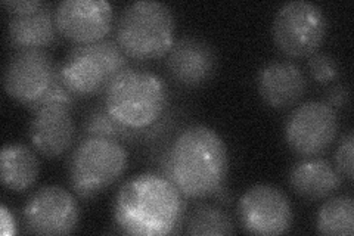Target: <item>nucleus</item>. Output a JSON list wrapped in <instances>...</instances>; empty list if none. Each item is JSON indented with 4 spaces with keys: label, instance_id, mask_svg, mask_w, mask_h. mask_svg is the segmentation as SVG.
Masks as SVG:
<instances>
[{
    "label": "nucleus",
    "instance_id": "obj_1",
    "mask_svg": "<svg viewBox=\"0 0 354 236\" xmlns=\"http://www.w3.org/2000/svg\"><path fill=\"white\" fill-rule=\"evenodd\" d=\"M161 170L185 198L216 195L225 186L229 172L226 143L212 127L189 126L177 134L164 154Z\"/></svg>",
    "mask_w": 354,
    "mask_h": 236
},
{
    "label": "nucleus",
    "instance_id": "obj_2",
    "mask_svg": "<svg viewBox=\"0 0 354 236\" xmlns=\"http://www.w3.org/2000/svg\"><path fill=\"white\" fill-rule=\"evenodd\" d=\"M114 221L127 235L177 233L185 220L180 190L162 174L143 173L129 179L114 199Z\"/></svg>",
    "mask_w": 354,
    "mask_h": 236
},
{
    "label": "nucleus",
    "instance_id": "obj_3",
    "mask_svg": "<svg viewBox=\"0 0 354 236\" xmlns=\"http://www.w3.org/2000/svg\"><path fill=\"white\" fill-rule=\"evenodd\" d=\"M167 107V87L157 74L124 69L104 91V108L121 125L145 130L160 120Z\"/></svg>",
    "mask_w": 354,
    "mask_h": 236
},
{
    "label": "nucleus",
    "instance_id": "obj_4",
    "mask_svg": "<svg viewBox=\"0 0 354 236\" xmlns=\"http://www.w3.org/2000/svg\"><path fill=\"white\" fill-rule=\"evenodd\" d=\"M174 27V15L167 5L157 0H138L121 10L115 40L127 58L157 60L170 51Z\"/></svg>",
    "mask_w": 354,
    "mask_h": 236
},
{
    "label": "nucleus",
    "instance_id": "obj_5",
    "mask_svg": "<svg viewBox=\"0 0 354 236\" xmlns=\"http://www.w3.org/2000/svg\"><path fill=\"white\" fill-rule=\"evenodd\" d=\"M129 154L120 140L87 136L73 151L68 161V181L83 199H91L124 174Z\"/></svg>",
    "mask_w": 354,
    "mask_h": 236
},
{
    "label": "nucleus",
    "instance_id": "obj_6",
    "mask_svg": "<svg viewBox=\"0 0 354 236\" xmlns=\"http://www.w3.org/2000/svg\"><path fill=\"white\" fill-rule=\"evenodd\" d=\"M124 69V52L117 42L104 39L74 46L59 66V77L74 96H92L104 93L113 78Z\"/></svg>",
    "mask_w": 354,
    "mask_h": 236
},
{
    "label": "nucleus",
    "instance_id": "obj_7",
    "mask_svg": "<svg viewBox=\"0 0 354 236\" xmlns=\"http://www.w3.org/2000/svg\"><path fill=\"white\" fill-rule=\"evenodd\" d=\"M272 36L278 49L291 58L312 56L326 36V18L322 9L307 0L283 3L274 15Z\"/></svg>",
    "mask_w": 354,
    "mask_h": 236
},
{
    "label": "nucleus",
    "instance_id": "obj_8",
    "mask_svg": "<svg viewBox=\"0 0 354 236\" xmlns=\"http://www.w3.org/2000/svg\"><path fill=\"white\" fill-rule=\"evenodd\" d=\"M337 134V111L319 100H308L298 105L285 125L286 145L304 158L325 152L334 143Z\"/></svg>",
    "mask_w": 354,
    "mask_h": 236
},
{
    "label": "nucleus",
    "instance_id": "obj_9",
    "mask_svg": "<svg viewBox=\"0 0 354 236\" xmlns=\"http://www.w3.org/2000/svg\"><path fill=\"white\" fill-rule=\"evenodd\" d=\"M59 77L50 53L43 49H22L10 56L3 71L6 93L24 104L35 105Z\"/></svg>",
    "mask_w": 354,
    "mask_h": 236
},
{
    "label": "nucleus",
    "instance_id": "obj_10",
    "mask_svg": "<svg viewBox=\"0 0 354 236\" xmlns=\"http://www.w3.org/2000/svg\"><path fill=\"white\" fill-rule=\"evenodd\" d=\"M238 217L251 235H283L292 228L294 215L288 197L279 188L259 183L245 190L238 202Z\"/></svg>",
    "mask_w": 354,
    "mask_h": 236
},
{
    "label": "nucleus",
    "instance_id": "obj_11",
    "mask_svg": "<svg viewBox=\"0 0 354 236\" xmlns=\"http://www.w3.org/2000/svg\"><path fill=\"white\" fill-rule=\"evenodd\" d=\"M24 226L32 235H70L79 226L80 207L74 195L57 186H43L22 210Z\"/></svg>",
    "mask_w": 354,
    "mask_h": 236
},
{
    "label": "nucleus",
    "instance_id": "obj_12",
    "mask_svg": "<svg viewBox=\"0 0 354 236\" xmlns=\"http://www.w3.org/2000/svg\"><path fill=\"white\" fill-rule=\"evenodd\" d=\"M113 21V5L106 0H64L55 9L57 30L79 44L104 40Z\"/></svg>",
    "mask_w": 354,
    "mask_h": 236
},
{
    "label": "nucleus",
    "instance_id": "obj_13",
    "mask_svg": "<svg viewBox=\"0 0 354 236\" xmlns=\"http://www.w3.org/2000/svg\"><path fill=\"white\" fill-rule=\"evenodd\" d=\"M165 66L176 83L199 87L213 78L217 70V55L205 40L183 36L173 42L165 58Z\"/></svg>",
    "mask_w": 354,
    "mask_h": 236
},
{
    "label": "nucleus",
    "instance_id": "obj_14",
    "mask_svg": "<svg viewBox=\"0 0 354 236\" xmlns=\"http://www.w3.org/2000/svg\"><path fill=\"white\" fill-rule=\"evenodd\" d=\"M75 122L71 107L48 105L32 111L28 136L36 151L46 158H58L71 148Z\"/></svg>",
    "mask_w": 354,
    "mask_h": 236
},
{
    "label": "nucleus",
    "instance_id": "obj_15",
    "mask_svg": "<svg viewBox=\"0 0 354 236\" xmlns=\"http://www.w3.org/2000/svg\"><path fill=\"white\" fill-rule=\"evenodd\" d=\"M257 89L261 99L274 109L295 105L307 89L304 73L291 61H272L257 74Z\"/></svg>",
    "mask_w": 354,
    "mask_h": 236
},
{
    "label": "nucleus",
    "instance_id": "obj_16",
    "mask_svg": "<svg viewBox=\"0 0 354 236\" xmlns=\"http://www.w3.org/2000/svg\"><path fill=\"white\" fill-rule=\"evenodd\" d=\"M341 177L328 160L308 156L291 168L288 181L295 194L310 201H317L335 194L341 186Z\"/></svg>",
    "mask_w": 354,
    "mask_h": 236
},
{
    "label": "nucleus",
    "instance_id": "obj_17",
    "mask_svg": "<svg viewBox=\"0 0 354 236\" xmlns=\"http://www.w3.org/2000/svg\"><path fill=\"white\" fill-rule=\"evenodd\" d=\"M57 37L55 12L44 5L36 12L26 15H10L8 21V39L17 51L43 49Z\"/></svg>",
    "mask_w": 354,
    "mask_h": 236
},
{
    "label": "nucleus",
    "instance_id": "obj_18",
    "mask_svg": "<svg viewBox=\"0 0 354 236\" xmlns=\"http://www.w3.org/2000/svg\"><path fill=\"white\" fill-rule=\"evenodd\" d=\"M37 155L22 143L5 145L0 154V181L12 192H26L37 182Z\"/></svg>",
    "mask_w": 354,
    "mask_h": 236
},
{
    "label": "nucleus",
    "instance_id": "obj_19",
    "mask_svg": "<svg viewBox=\"0 0 354 236\" xmlns=\"http://www.w3.org/2000/svg\"><path fill=\"white\" fill-rule=\"evenodd\" d=\"M316 230L329 236L354 233V199L350 195L329 197L316 216Z\"/></svg>",
    "mask_w": 354,
    "mask_h": 236
},
{
    "label": "nucleus",
    "instance_id": "obj_20",
    "mask_svg": "<svg viewBox=\"0 0 354 236\" xmlns=\"http://www.w3.org/2000/svg\"><path fill=\"white\" fill-rule=\"evenodd\" d=\"M186 233L192 236L234 235L235 224L223 210L201 204L194 208L189 219L186 220Z\"/></svg>",
    "mask_w": 354,
    "mask_h": 236
},
{
    "label": "nucleus",
    "instance_id": "obj_21",
    "mask_svg": "<svg viewBox=\"0 0 354 236\" xmlns=\"http://www.w3.org/2000/svg\"><path fill=\"white\" fill-rule=\"evenodd\" d=\"M84 131L87 133V136H99L114 140L135 139L139 138L142 133V130H135L121 125L104 107L93 109L87 116L84 121Z\"/></svg>",
    "mask_w": 354,
    "mask_h": 236
},
{
    "label": "nucleus",
    "instance_id": "obj_22",
    "mask_svg": "<svg viewBox=\"0 0 354 236\" xmlns=\"http://www.w3.org/2000/svg\"><path fill=\"white\" fill-rule=\"evenodd\" d=\"M308 70L317 83H330L338 77V64L328 53H313L308 60Z\"/></svg>",
    "mask_w": 354,
    "mask_h": 236
},
{
    "label": "nucleus",
    "instance_id": "obj_23",
    "mask_svg": "<svg viewBox=\"0 0 354 236\" xmlns=\"http://www.w3.org/2000/svg\"><path fill=\"white\" fill-rule=\"evenodd\" d=\"M74 95L66 89V86L62 83L61 77H58L55 83L49 87V91L44 93L35 105H31L30 109L36 111L41 107H48V105H66L71 107L74 104Z\"/></svg>",
    "mask_w": 354,
    "mask_h": 236
},
{
    "label": "nucleus",
    "instance_id": "obj_24",
    "mask_svg": "<svg viewBox=\"0 0 354 236\" xmlns=\"http://www.w3.org/2000/svg\"><path fill=\"white\" fill-rule=\"evenodd\" d=\"M353 154H354V136H353V131L350 130L339 140L338 149L335 154L337 170L342 177L348 179V181H353V167H354Z\"/></svg>",
    "mask_w": 354,
    "mask_h": 236
},
{
    "label": "nucleus",
    "instance_id": "obj_25",
    "mask_svg": "<svg viewBox=\"0 0 354 236\" xmlns=\"http://www.w3.org/2000/svg\"><path fill=\"white\" fill-rule=\"evenodd\" d=\"M44 2L41 0H5L3 6L9 10L10 15H26L36 12V10L41 9Z\"/></svg>",
    "mask_w": 354,
    "mask_h": 236
},
{
    "label": "nucleus",
    "instance_id": "obj_26",
    "mask_svg": "<svg viewBox=\"0 0 354 236\" xmlns=\"http://www.w3.org/2000/svg\"><path fill=\"white\" fill-rule=\"evenodd\" d=\"M350 93L348 89L342 84H337L330 87L326 92V104L334 109H342L348 105Z\"/></svg>",
    "mask_w": 354,
    "mask_h": 236
},
{
    "label": "nucleus",
    "instance_id": "obj_27",
    "mask_svg": "<svg viewBox=\"0 0 354 236\" xmlns=\"http://www.w3.org/2000/svg\"><path fill=\"white\" fill-rule=\"evenodd\" d=\"M0 216H2V235L10 236L17 233V224L14 220V216L10 215L6 206H2L0 208Z\"/></svg>",
    "mask_w": 354,
    "mask_h": 236
}]
</instances>
